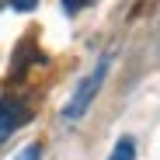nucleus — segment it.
I'll list each match as a JSON object with an SVG mask.
<instances>
[{
  "mask_svg": "<svg viewBox=\"0 0 160 160\" xmlns=\"http://www.w3.org/2000/svg\"><path fill=\"white\" fill-rule=\"evenodd\" d=\"M108 70H112V52H104V56L94 63V70L77 84V91H73V98L63 104V122H80L87 115V108L94 104V98H98V91L104 87V77H108Z\"/></svg>",
  "mask_w": 160,
  "mask_h": 160,
  "instance_id": "obj_1",
  "label": "nucleus"
},
{
  "mask_svg": "<svg viewBox=\"0 0 160 160\" xmlns=\"http://www.w3.org/2000/svg\"><path fill=\"white\" fill-rule=\"evenodd\" d=\"M28 122H32V112H28L24 101H18V98H0V143H4L14 129L28 125Z\"/></svg>",
  "mask_w": 160,
  "mask_h": 160,
  "instance_id": "obj_2",
  "label": "nucleus"
},
{
  "mask_svg": "<svg viewBox=\"0 0 160 160\" xmlns=\"http://www.w3.org/2000/svg\"><path fill=\"white\" fill-rule=\"evenodd\" d=\"M108 160H136V139L132 136H122L115 146H112V157Z\"/></svg>",
  "mask_w": 160,
  "mask_h": 160,
  "instance_id": "obj_3",
  "label": "nucleus"
},
{
  "mask_svg": "<svg viewBox=\"0 0 160 160\" xmlns=\"http://www.w3.org/2000/svg\"><path fill=\"white\" fill-rule=\"evenodd\" d=\"M14 160H42V143H28Z\"/></svg>",
  "mask_w": 160,
  "mask_h": 160,
  "instance_id": "obj_4",
  "label": "nucleus"
},
{
  "mask_svg": "<svg viewBox=\"0 0 160 160\" xmlns=\"http://www.w3.org/2000/svg\"><path fill=\"white\" fill-rule=\"evenodd\" d=\"M11 7H14V11H21V14H28V11H35V7H38V0H11Z\"/></svg>",
  "mask_w": 160,
  "mask_h": 160,
  "instance_id": "obj_5",
  "label": "nucleus"
},
{
  "mask_svg": "<svg viewBox=\"0 0 160 160\" xmlns=\"http://www.w3.org/2000/svg\"><path fill=\"white\" fill-rule=\"evenodd\" d=\"M84 4H87V0H63V11H66V14H77Z\"/></svg>",
  "mask_w": 160,
  "mask_h": 160,
  "instance_id": "obj_6",
  "label": "nucleus"
}]
</instances>
